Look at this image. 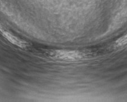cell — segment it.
Listing matches in <instances>:
<instances>
[{
	"mask_svg": "<svg viewBox=\"0 0 127 102\" xmlns=\"http://www.w3.org/2000/svg\"><path fill=\"white\" fill-rule=\"evenodd\" d=\"M93 55L92 52L83 51L53 50L47 52L50 58L65 62H79L90 58Z\"/></svg>",
	"mask_w": 127,
	"mask_h": 102,
	"instance_id": "cell-1",
	"label": "cell"
},
{
	"mask_svg": "<svg viewBox=\"0 0 127 102\" xmlns=\"http://www.w3.org/2000/svg\"><path fill=\"white\" fill-rule=\"evenodd\" d=\"M127 46V34L117 39L114 43V48L116 49H122Z\"/></svg>",
	"mask_w": 127,
	"mask_h": 102,
	"instance_id": "cell-2",
	"label": "cell"
}]
</instances>
